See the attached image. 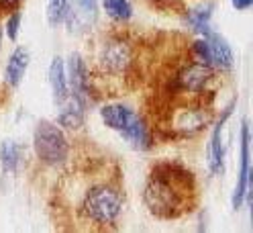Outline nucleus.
<instances>
[{"instance_id": "obj_3", "label": "nucleus", "mask_w": 253, "mask_h": 233, "mask_svg": "<svg viewBox=\"0 0 253 233\" xmlns=\"http://www.w3.org/2000/svg\"><path fill=\"white\" fill-rule=\"evenodd\" d=\"M100 119L104 127L123 137L126 145L137 151H149L155 145V131L147 119L123 100H106L100 106Z\"/></svg>"}, {"instance_id": "obj_17", "label": "nucleus", "mask_w": 253, "mask_h": 233, "mask_svg": "<svg viewBox=\"0 0 253 233\" xmlns=\"http://www.w3.org/2000/svg\"><path fill=\"white\" fill-rule=\"evenodd\" d=\"M47 80H49L53 104H57L59 100H63V98L70 94L68 76H66V61H63L61 55H53L51 57L49 68H47Z\"/></svg>"}, {"instance_id": "obj_6", "label": "nucleus", "mask_w": 253, "mask_h": 233, "mask_svg": "<svg viewBox=\"0 0 253 233\" xmlns=\"http://www.w3.org/2000/svg\"><path fill=\"white\" fill-rule=\"evenodd\" d=\"M137 64L135 43L123 33H110L102 39L96 51V66L104 78H129Z\"/></svg>"}, {"instance_id": "obj_20", "label": "nucleus", "mask_w": 253, "mask_h": 233, "mask_svg": "<svg viewBox=\"0 0 253 233\" xmlns=\"http://www.w3.org/2000/svg\"><path fill=\"white\" fill-rule=\"evenodd\" d=\"M70 6V0H47V23L49 27H59L66 17V10Z\"/></svg>"}, {"instance_id": "obj_10", "label": "nucleus", "mask_w": 253, "mask_h": 233, "mask_svg": "<svg viewBox=\"0 0 253 233\" xmlns=\"http://www.w3.org/2000/svg\"><path fill=\"white\" fill-rule=\"evenodd\" d=\"M100 19V2L98 0H70L63 23L70 35L82 37L98 25Z\"/></svg>"}, {"instance_id": "obj_19", "label": "nucleus", "mask_w": 253, "mask_h": 233, "mask_svg": "<svg viewBox=\"0 0 253 233\" xmlns=\"http://www.w3.org/2000/svg\"><path fill=\"white\" fill-rule=\"evenodd\" d=\"M21 25H23V12L21 8H14L10 12H6V19L2 23V35L8 39V41H17L19 35H21Z\"/></svg>"}, {"instance_id": "obj_5", "label": "nucleus", "mask_w": 253, "mask_h": 233, "mask_svg": "<svg viewBox=\"0 0 253 233\" xmlns=\"http://www.w3.org/2000/svg\"><path fill=\"white\" fill-rule=\"evenodd\" d=\"M218 76V72L196 59L186 61L169 78L171 100H212Z\"/></svg>"}, {"instance_id": "obj_11", "label": "nucleus", "mask_w": 253, "mask_h": 233, "mask_svg": "<svg viewBox=\"0 0 253 233\" xmlns=\"http://www.w3.org/2000/svg\"><path fill=\"white\" fill-rule=\"evenodd\" d=\"M237 106V96L231 98V102L227 106L220 108V115L216 117V121L212 123V131H211V139H209V172L211 176H223L225 172V125L227 121L231 119L233 111Z\"/></svg>"}, {"instance_id": "obj_9", "label": "nucleus", "mask_w": 253, "mask_h": 233, "mask_svg": "<svg viewBox=\"0 0 253 233\" xmlns=\"http://www.w3.org/2000/svg\"><path fill=\"white\" fill-rule=\"evenodd\" d=\"M251 131H249V121L243 119L241 123V133H239V170H237V182L231 194V207L233 211L243 209L245 200H249V188H251Z\"/></svg>"}, {"instance_id": "obj_18", "label": "nucleus", "mask_w": 253, "mask_h": 233, "mask_svg": "<svg viewBox=\"0 0 253 233\" xmlns=\"http://www.w3.org/2000/svg\"><path fill=\"white\" fill-rule=\"evenodd\" d=\"M100 6L104 10L106 17L117 23V25H126L131 23L135 8L131 4V0H100Z\"/></svg>"}, {"instance_id": "obj_1", "label": "nucleus", "mask_w": 253, "mask_h": 233, "mask_svg": "<svg viewBox=\"0 0 253 233\" xmlns=\"http://www.w3.org/2000/svg\"><path fill=\"white\" fill-rule=\"evenodd\" d=\"M196 200V178L188 168L178 162H160L151 168L143 186V203L155 219H180L194 211Z\"/></svg>"}, {"instance_id": "obj_23", "label": "nucleus", "mask_w": 253, "mask_h": 233, "mask_svg": "<svg viewBox=\"0 0 253 233\" xmlns=\"http://www.w3.org/2000/svg\"><path fill=\"white\" fill-rule=\"evenodd\" d=\"M0 49H2V27H0Z\"/></svg>"}, {"instance_id": "obj_22", "label": "nucleus", "mask_w": 253, "mask_h": 233, "mask_svg": "<svg viewBox=\"0 0 253 233\" xmlns=\"http://www.w3.org/2000/svg\"><path fill=\"white\" fill-rule=\"evenodd\" d=\"M231 4H233L235 10L245 12V10H249L253 6V0H231Z\"/></svg>"}, {"instance_id": "obj_4", "label": "nucleus", "mask_w": 253, "mask_h": 233, "mask_svg": "<svg viewBox=\"0 0 253 233\" xmlns=\"http://www.w3.org/2000/svg\"><path fill=\"white\" fill-rule=\"evenodd\" d=\"M214 119L211 100H171L164 111L157 131L168 139H192Z\"/></svg>"}, {"instance_id": "obj_13", "label": "nucleus", "mask_w": 253, "mask_h": 233, "mask_svg": "<svg viewBox=\"0 0 253 233\" xmlns=\"http://www.w3.org/2000/svg\"><path fill=\"white\" fill-rule=\"evenodd\" d=\"M55 106V123L63 129V131H80L86 123V115H88V102H84L82 98L70 94L59 100Z\"/></svg>"}, {"instance_id": "obj_8", "label": "nucleus", "mask_w": 253, "mask_h": 233, "mask_svg": "<svg viewBox=\"0 0 253 233\" xmlns=\"http://www.w3.org/2000/svg\"><path fill=\"white\" fill-rule=\"evenodd\" d=\"M190 55L200 64L212 68L218 74H229L235 66V53L225 35L212 29L209 35H202L190 45Z\"/></svg>"}, {"instance_id": "obj_16", "label": "nucleus", "mask_w": 253, "mask_h": 233, "mask_svg": "<svg viewBox=\"0 0 253 233\" xmlns=\"http://www.w3.org/2000/svg\"><path fill=\"white\" fill-rule=\"evenodd\" d=\"M31 64V53L27 47H14L12 53L6 59V66H4V84L10 90H17L21 86V82L25 80V74L29 70Z\"/></svg>"}, {"instance_id": "obj_12", "label": "nucleus", "mask_w": 253, "mask_h": 233, "mask_svg": "<svg viewBox=\"0 0 253 233\" xmlns=\"http://www.w3.org/2000/svg\"><path fill=\"white\" fill-rule=\"evenodd\" d=\"M66 76H68V88L74 96L82 98L84 102H92V72L86 64L82 53H70L66 61Z\"/></svg>"}, {"instance_id": "obj_2", "label": "nucleus", "mask_w": 253, "mask_h": 233, "mask_svg": "<svg viewBox=\"0 0 253 233\" xmlns=\"http://www.w3.org/2000/svg\"><path fill=\"white\" fill-rule=\"evenodd\" d=\"M125 211V188L119 178H96L84 186L78 215L80 221L94 229L115 227Z\"/></svg>"}, {"instance_id": "obj_15", "label": "nucleus", "mask_w": 253, "mask_h": 233, "mask_svg": "<svg viewBox=\"0 0 253 233\" xmlns=\"http://www.w3.org/2000/svg\"><path fill=\"white\" fill-rule=\"evenodd\" d=\"M25 145L19 143L17 139H4L0 143V172H2V178L19 176L25 164Z\"/></svg>"}, {"instance_id": "obj_7", "label": "nucleus", "mask_w": 253, "mask_h": 233, "mask_svg": "<svg viewBox=\"0 0 253 233\" xmlns=\"http://www.w3.org/2000/svg\"><path fill=\"white\" fill-rule=\"evenodd\" d=\"M33 151L39 164L53 170H61L70 162L72 145L66 131L57 123L39 121L33 131Z\"/></svg>"}, {"instance_id": "obj_21", "label": "nucleus", "mask_w": 253, "mask_h": 233, "mask_svg": "<svg viewBox=\"0 0 253 233\" xmlns=\"http://www.w3.org/2000/svg\"><path fill=\"white\" fill-rule=\"evenodd\" d=\"M23 4V0H0V10H14V8H19Z\"/></svg>"}, {"instance_id": "obj_14", "label": "nucleus", "mask_w": 253, "mask_h": 233, "mask_svg": "<svg viewBox=\"0 0 253 233\" xmlns=\"http://www.w3.org/2000/svg\"><path fill=\"white\" fill-rule=\"evenodd\" d=\"M216 4L212 0H202V2L182 8V21L190 33H194L198 37L209 35L212 31V17H214Z\"/></svg>"}]
</instances>
